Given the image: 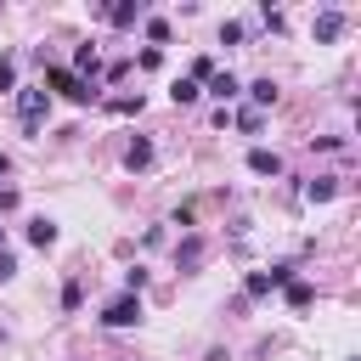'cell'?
Instances as JSON below:
<instances>
[{
	"instance_id": "1",
	"label": "cell",
	"mask_w": 361,
	"mask_h": 361,
	"mask_svg": "<svg viewBox=\"0 0 361 361\" xmlns=\"http://www.w3.org/2000/svg\"><path fill=\"white\" fill-rule=\"evenodd\" d=\"M11 96H17V118H23V135H39L45 113H51V90H45V85H17Z\"/></svg>"
},
{
	"instance_id": "2",
	"label": "cell",
	"mask_w": 361,
	"mask_h": 361,
	"mask_svg": "<svg viewBox=\"0 0 361 361\" xmlns=\"http://www.w3.org/2000/svg\"><path fill=\"white\" fill-rule=\"evenodd\" d=\"M141 322V293H113L102 305V327H135Z\"/></svg>"
},
{
	"instance_id": "3",
	"label": "cell",
	"mask_w": 361,
	"mask_h": 361,
	"mask_svg": "<svg viewBox=\"0 0 361 361\" xmlns=\"http://www.w3.org/2000/svg\"><path fill=\"white\" fill-rule=\"evenodd\" d=\"M45 85H51L56 96H68V102H90V96H96V85L79 79V73H68V68H45Z\"/></svg>"
},
{
	"instance_id": "4",
	"label": "cell",
	"mask_w": 361,
	"mask_h": 361,
	"mask_svg": "<svg viewBox=\"0 0 361 361\" xmlns=\"http://www.w3.org/2000/svg\"><path fill=\"white\" fill-rule=\"evenodd\" d=\"M310 34H316V45H333V39L344 34V11H338V6H327V11H316V23H310Z\"/></svg>"
},
{
	"instance_id": "5",
	"label": "cell",
	"mask_w": 361,
	"mask_h": 361,
	"mask_svg": "<svg viewBox=\"0 0 361 361\" xmlns=\"http://www.w3.org/2000/svg\"><path fill=\"white\" fill-rule=\"evenodd\" d=\"M203 254H209V243H203L197 231H186V237L175 243V265H180V271H197V265H203Z\"/></svg>"
},
{
	"instance_id": "6",
	"label": "cell",
	"mask_w": 361,
	"mask_h": 361,
	"mask_svg": "<svg viewBox=\"0 0 361 361\" xmlns=\"http://www.w3.org/2000/svg\"><path fill=\"white\" fill-rule=\"evenodd\" d=\"M102 17H107L113 28H130V23H141V17H147V0H118V6H102Z\"/></svg>"
},
{
	"instance_id": "7",
	"label": "cell",
	"mask_w": 361,
	"mask_h": 361,
	"mask_svg": "<svg viewBox=\"0 0 361 361\" xmlns=\"http://www.w3.org/2000/svg\"><path fill=\"white\" fill-rule=\"evenodd\" d=\"M248 169H254V175H282V152L254 147V152H248Z\"/></svg>"
},
{
	"instance_id": "8",
	"label": "cell",
	"mask_w": 361,
	"mask_h": 361,
	"mask_svg": "<svg viewBox=\"0 0 361 361\" xmlns=\"http://www.w3.org/2000/svg\"><path fill=\"white\" fill-rule=\"evenodd\" d=\"M305 197H310V203H327V197H338V175H316V180H305Z\"/></svg>"
},
{
	"instance_id": "9",
	"label": "cell",
	"mask_w": 361,
	"mask_h": 361,
	"mask_svg": "<svg viewBox=\"0 0 361 361\" xmlns=\"http://www.w3.org/2000/svg\"><path fill=\"white\" fill-rule=\"evenodd\" d=\"M209 90H214V96H220V107H226V102H237V96H243V85H237V79H231V73H220V68H214V79H209Z\"/></svg>"
},
{
	"instance_id": "10",
	"label": "cell",
	"mask_w": 361,
	"mask_h": 361,
	"mask_svg": "<svg viewBox=\"0 0 361 361\" xmlns=\"http://www.w3.org/2000/svg\"><path fill=\"white\" fill-rule=\"evenodd\" d=\"M124 164H130V169H147V164H152V141H147V135H135V141L124 147Z\"/></svg>"
},
{
	"instance_id": "11",
	"label": "cell",
	"mask_w": 361,
	"mask_h": 361,
	"mask_svg": "<svg viewBox=\"0 0 361 361\" xmlns=\"http://www.w3.org/2000/svg\"><path fill=\"white\" fill-rule=\"evenodd\" d=\"M28 243H34V248H51V243H56V220H45V214L28 220Z\"/></svg>"
},
{
	"instance_id": "12",
	"label": "cell",
	"mask_w": 361,
	"mask_h": 361,
	"mask_svg": "<svg viewBox=\"0 0 361 361\" xmlns=\"http://www.w3.org/2000/svg\"><path fill=\"white\" fill-rule=\"evenodd\" d=\"M96 68H102L96 45H79V51H73V68H68V73H79V79H85V73H96Z\"/></svg>"
},
{
	"instance_id": "13",
	"label": "cell",
	"mask_w": 361,
	"mask_h": 361,
	"mask_svg": "<svg viewBox=\"0 0 361 361\" xmlns=\"http://www.w3.org/2000/svg\"><path fill=\"white\" fill-rule=\"evenodd\" d=\"M248 96H254V113H265V107L276 102V85H271V79H254V85H248Z\"/></svg>"
},
{
	"instance_id": "14",
	"label": "cell",
	"mask_w": 361,
	"mask_h": 361,
	"mask_svg": "<svg viewBox=\"0 0 361 361\" xmlns=\"http://www.w3.org/2000/svg\"><path fill=\"white\" fill-rule=\"evenodd\" d=\"M282 293H288V305H293V310H305V305L316 299V288H310V282H299V276H293V282H288Z\"/></svg>"
},
{
	"instance_id": "15",
	"label": "cell",
	"mask_w": 361,
	"mask_h": 361,
	"mask_svg": "<svg viewBox=\"0 0 361 361\" xmlns=\"http://www.w3.org/2000/svg\"><path fill=\"white\" fill-rule=\"evenodd\" d=\"M169 96H175V102H180V107H192V102H197V96H203V90H197V85H192V79H175V85H169Z\"/></svg>"
},
{
	"instance_id": "16",
	"label": "cell",
	"mask_w": 361,
	"mask_h": 361,
	"mask_svg": "<svg viewBox=\"0 0 361 361\" xmlns=\"http://www.w3.org/2000/svg\"><path fill=\"white\" fill-rule=\"evenodd\" d=\"M107 113H113V118H130V113H141V96H113Z\"/></svg>"
},
{
	"instance_id": "17",
	"label": "cell",
	"mask_w": 361,
	"mask_h": 361,
	"mask_svg": "<svg viewBox=\"0 0 361 361\" xmlns=\"http://www.w3.org/2000/svg\"><path fill=\"white\" fill-rule=\"evenodd\" d=\"M243 293H248V299H265V293H271V276H265V271H248Z\"/></svg>"
},
{
	"instance_id": "18",
	"label": "cell",
	"mask_w": 361,
	"mask_h": 361,
	"mask_svg": "<svg viewBox=\"0 0 361 361\" xmlns=\"http://www.w3.org/2000/svg\"><path fill=\"white\" fill-rule=\"evenodd\" d=\"M231 124H237V130H243V135H254V130H259V124H265V113H254V107H243V113H237V118H231Z\"/></svg>"
},
{
	"instance_id": "19",
	"label": "cell",
	"mask_w": 361,
	"mask_h": 361,
	"mask_svg": "<svg viewBox=\"0 0 361 361\" xmlns=\"http://www.w3.org/2000/svg\"><path fill=\"white\" fill-rule=\"evenodd\" d=\"M147 39H152V51H158V45L169 39V23H164V17H147Z\"/></svg>"
},
{
	"instance_id": "20",
	"label": "cell",
	"mask_w": 361,
	"mask_h": 361,
	"mask_svg": "<svg viewBox=\"0 0 361 361\" xmlns=\"http://www.w3.org/2000/svg\"><path fill=\"white\" fill-rule=\"evenodd\" d=\"M220 45H243V23L226 17V23H220Z\"/></svg>"
},
{
	"instance_id": "21",
	"label": "cell",
	"mask_w": 361,
	"mask_h": 361,
	"mask_svg": "<svg viewBox=\"0 0 361 361\" xmlns=\"http://www.w3.org/2000/svg\"><path fill=\"white\" fill-rule=\"evenodd\" d=\"M265 276H271V288H288V282H293V265H271Z\"/></svg>"
},
{
	"instance_id": "22",
	"label": "cell",
	"mask_w": 361,
	"mask_h": 361,
	"mask_svg": "<svg viewBox=\"0 0 361 361\" xmlns=\"http://www.w3.org/2000/svg\"><path fill=\"white\" fill-rule=\"evenodd\" d=\"M79 299H85V288H79V282H68V288H62V310H79Z\"/></svg>"
},
{
	"instance_id": "23",
	"label": "cell",
	"mask_w": 361,
	"mask_h": 361,
	"mask_svg": "<svg viewBox=\"0 0 361 361\" xmlns=\"http://www.w3.org/2000/svg\"><path fill=\"white\" fill-rule=\"evenodd\" d=\"M11 276H17V254H11V248H0V282H11Z\"/></svg>"
},
{
	"instance_id": "24",
	"label": "cell",
	"mask_w": 361,
	"mask_h": 361,
	"mask_svg": "<svg viewBox=\"0 0 361 361\" xmlns=\"http://www.w3.org/2000/svg\"><path fill=\"white\" fill-rule=\"evenodd\" d=\"M259 17H265V28H271V34H282V11H271V0L259 6Z\"/></svg>"
},
{
	"instance_id": "25",
	"label": "cell",
	"mask_w": 361,
	"mask_h": 361,
	"mask_svg": "<svg viewBox=\"0 0 361 361\" xmlns=\"http://www.w3.org/2000/svg\"><path fill=\"white\" fill-rule=\"evenodd\" d=\"M0 90H17V68L11 62H0Z\"/></svg>"
},
{
	"instance_id": "26",
	"label": "cell",
	"mask_w": 361,
	"mask_h": 361,
	"mask_svg": "<svg viewBox=\"0 0 361 361\" xmlns=\"http://www.w3.org/2000/svg\"><path fill=\"white\" fill-rule=\"evenodd\" d=\"M17 209V186H0V214H11Z\"/></svg>"
},
{
	"instance_id": "27",
	"label": "cell",
	"mask_w": 361,
	"mask_h": 361,
	"mask_svg": "<svg viewBox=\"0 0 361 361\" xmlns=\"http://www.w3.org/2000/svg\"><path fill=\"white\" fill-rule=\"evenodd\" d=\"M6 169H11V158H6V152H0V175H6Z\"/></svg>"
},
{
	"instance_id": "28",
	"label": "cell",
	"mask_w": 361,
	"mask_h": 361,
	"mask_svg": "<svg viewBox=\"0 0 361 361\" xmlns=\"http://www.w3.org/2000/svg\"><path fill=\"white\" fill-rule=\"evenodd\" d=\"M0 248H6V226H0Z\"/></svg>"
},
{
	"instance_id": "29",
	"label": "cell",
	"mask_w": 361,
	"mask_h": 361,
	"mask_svg": "<svg viewBox=\"0 0 361 361\" xmlns=\"http://www.w3.org/2000/svg\"><path fill=\"white\" fill-rule=\"evenodd\" d=\"M118 361H130V355H118Z\"/></svg>"
}]
</instances>
